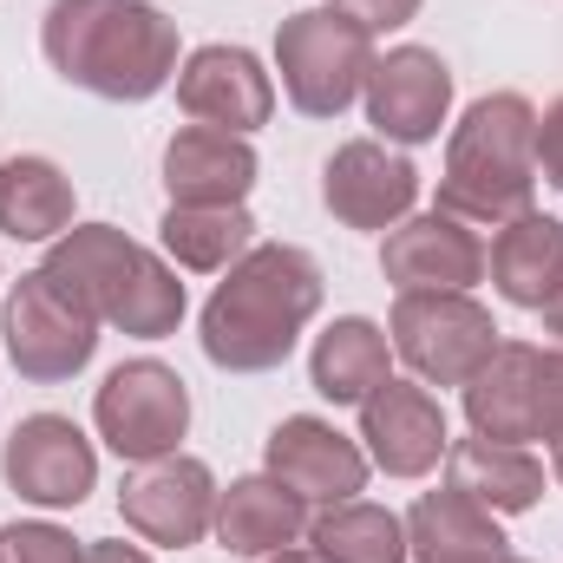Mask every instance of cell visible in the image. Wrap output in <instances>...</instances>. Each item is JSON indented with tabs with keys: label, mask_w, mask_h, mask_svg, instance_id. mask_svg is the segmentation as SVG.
Here are the masks:
<instances>
[{
	"label": "cell",
	"mask_w": 563,
	"mask_h": 563,
	"mask_svg": "<svg viewBox=\"0 0 563 563\" xmlns=\"http://www.w3.org/2000/svg\"><path fill=\"white\" fill-rule=\"evenodd\" d=\"M485 276L498 282L511 308H544L563 288V223L544 210H525L518 223H505L485 256Z\"/></svg>",
	"instance_id": "obj_23"
},
{
	"label": "cell",
	"mask_w": 563,
	"mask_h": 563,
	"mask_svg": "<svg viewBox=\"0 0 563 563\" xmlns=\"http://www.w3.org/2000/svg\"><path fill=\"white\" fill-rule=\"evenodd\" d=\"M321 7L347 13L361 33H394V26H407V20L420 13V0H321Z\"/></svg>",
	"instance_id": "obj_29"
},
{
	"label": "cell",
	"mask_w": 563,
	"mask_h": 563,
	"mask_svg": "<svg viewBox=\"0 0 563 563\" xmlns=\"http://www.w3.org/2000/svg\"><path fill=\"white\" fill-rule=\"evenodd\" d=\"M157 243L177 269L223 276L230 263H243L256 250V217L243 203H170L157 223Z\"/></svg>",
	"instance_id": "obj_24"
},
{
	"label": "cell",
	"mask_w": 563,
	"mask_h": 563,
	"mask_svg": "<svg viewBox=\"0 0 563 563\" xmlns=\"http://www.w3.org/2000/svg\"><path fill=\"white\" fill-rule=\"evenodd\" d=\"M86 563H151L139 551V544H112V538H106V544H86Z\"/></svg>",
	"instance_id": "obj_31"
},
{
	"label": "cell",
	"mask_w": 563,
	"mask_h": 563,
	"mask_svg": "<svg viewBox=\"0 0 563 563\" xmlns=\"http://www.w3.org/2000/svg\"><path fill=\"white\" fill-rule=\"evenodd\" d=\"M321 203L347 230H394L420 203V170L380 139H354L321 164Z\"/></svg>",
	"instance_id": "obj_13"
},
{
	"label": "cell",
	"mask_w": 563,
	"mask_h": 563,
	"mask_svg": "<svg viewBox=\"0 0 563 563\" xmlns=\"http://www.w3.org/2000/svg\"><path fill=\"white\" fill-rule=\"evenodd\" d=\"M164 190L170 203H243L256 190V151L236 132L184 125L164 144Z\"/></svg>",
	"instance_id": "obj_17"
},
{
	"label": "cell",
	"mask_w": 563,
	"mask_h": 563,
	"mask_svg": "<svg viewBox=\"0 0 563 563\" xmlns=\"http://www.w3.org/2000/svg\"><path fill=\"white\" fill-rule=\"evenodd\" d=\"M538 177L551 190H563V99L538 119Z\"/></svg>",
	"instance_id": "obj_30"
},
{
	"label": "cell",
	"mask_w": 563,
	"mask_h": 563,
	"mask_svg": "<svg viewBox=\"0 0 563 563\" xmlns=\"http://www.w3.org/2000/svg\"><path fill=\"white\" fill-rule=\"evenodd\" d=\"M0 563H86V544L73 538V531H59V525H7L0 531Z\"/></svg>",
	"instance_id": "obj_27"
},
{
	"label": "cell",
	"mask_w": 563,
	"mask_h": 563,
	"mask_svg": "<svg viewBox=\"0 0 563 563\" xmlns=\"http://www.w3.org/2000/svg\"><path fill=\"white\" fill-rule=\"evenodd\" d=\"M46 66L112 106H144L177 79V20L151 0H53L40 20Z\"/></svg>",
	"instance_id": "obj_1"
},
{
	"label": "cell",
	"mask_w": 563,
	"mask_h": 563,
	"mask_svg": "<svg viewBox=\"0 0 563 563\" xmlns=\"http://www.w3.org/2000/svg\"><path fill=\"white\" fill-rule=\"evenodd\" d=\"M551 478L563 485V445H551Z\"/></svg>",
	"instance_id": "obj_34"
},
{
	"label": "cell",
	"mask_w": 563,
	"mask_h": 563,
	"mask_svg": "<svg viewBox=\"0 0 563 563\" xmlns=\"http://www.w3.org/2000/svg\"><path fill=\"white\" fill-rule=\"evenodd\" d=\"M0 230L13 243H53L73 230V177L53 157H7L0 164Z\"/></svg>",
	"instance_id": "obj_25"
},
{
	"label": "cell",
	"mask_w": 563,
	"mask_h": 563,
	"mask_svg": "<svg viewBox=\"0 0 563 563\" xmlns=\"http://www.w3.org/2000/svg\"><path fill=\"white\" fill-rule=\"evenodd\" d=\"M210 531L230 558H276V551L308 538V505L282 478L256 472V478H236L230 492H217V525Z\"/></svg>",
	"instance_id": "obj_18"
},
{
	"label": "cell",
	"mask_w": 563,
	"mask_h": 563,
	"mask_svg": "<svg viewBox=\"0 0 563 563\" xmlns=\"http://www.w3.org/2000/svg\"><path fill=\"white\" fill-rule=\"evenodd\" d=\"M445 485L465 492L485 511H531L544 498V459L505 439H452L445 445Z\"/></svg>",
	"instance_id": "obj_21"
},
{
	"label": "cell",
	"mask_w": 563,
	"mask_h": 563,
	"mask_svg": "<svg viewBox=\"0 0 563 563\" xmlns=\"http://www.w3.org/2000/svg\"><path fill=\"white\" fill-rule=\"evenodd\" d=\"M439 210L459 223H518L538 210V112L525 92H485L445 144Z\"/></svg>",
	"instance_id": "obj_4"
},
{
	"label": "cell",
	"mask_w": 563,
	"mask_h": 563,
	"mask_svg": "<svg viewBox=\"0 0 563 563\" xmlns=\"http://www.w3.org/2000/svg\"><path fill=\"white\" fill-rule=\"evenodd\" d=\"M321 263L295 243H256L230 263L217 295L203 301V354L223 374H276L295 354L301 328L321 314Z\"/></svg>",
	"instance_id": "obj_2"
},
{
	"label": "cell",
	"mask_w": 563,
	"mask_h": 563,
	"mask_svg": "<svg viewBox=\"0 0 563 563\" xmlns=\"http://www.w3.org/2000/svg\"><path fill=\"white\" fill-rule=\"evenodd\" d=\"M361 99H367V125L380 132V144H432L452 112V66L432 46L374 53Z\"/></svg>",
	"instance_id": "obj_11"
},
{
	"label": "cell",
	"mask_w": 563,
	"mask_h": 563,
	"mask_svg": "<svg viewBox=\"0 0 563 563\" xmlns=\"http://www.w3.org/2000/svg\"><path fill=\"white\" fill-rule=\"evenodd\" d=\"M511 538L498 531V511L472 505L465 492H426L420 505L407 511V558L413 563H485L505 558Z\"/></svg>",
	"instance_id": "obj_22"
},
{
	"label": "cell",
	"mask_w": 563,
	"mask_h": 563,
	"mask_svg": "<svg viewBox=\"0 0 563 563\" xmlns=\"http://www.w3.org/2000/svg\"><path fill=\"white\" fill-rule=\"evenodd\" d=\"M538 314H544V328L558 334V347H563V288L551 295V301H544V308H538Z\"/></svg>",
	"instance_id": "obj_32"
},
{
	"label": "cell",
	"mask_w": 563,
	"mask_h": 563,
	"mask_svg": "<svg viewBox=\"0 0 563 563\" xmlns=\"http://www.w3.org/2000/svg\"><path fill=\"white\" fill-rule=\"evenodd\" d=\"M394 380V341L380 321L367 314H341L334 328L314 334V354H308V387L334 407H361L374 387Z\"/></svg>",
	"instance_id": "obj_20"
},
{
	"label": "cell",
	"mask_w": 563,
	"mask_h": 563,
	"mask_svg": "<svg viewBox=\"0 0 563 563\" xmlns=\"http://www.w3.org/2000/svg\"><path fill=\"white\" fill-rule=\"evenodd\" d=\"M485 563H525V558H511V551H505V558H485Z\"/></svg>",
	"instance_id": "obj_35"
},
{
	"label": "cell",
	"mask_w": 563,
	"mask_h": 563,
	"mask_svg": "<svg viewBox=\"0 0 563 563\" xmlns=\"http://www.w3.org/2000/svg\"><path fill=\"white\" fill-rule=\"evenodd\" d=\"M485 243H478V230L472 223H459V217H445V210H426V217H407V223H394L387 230V243H380V276L394 282L400 295H413V288H478L485 282Z\"/></svg>",
	"instance_id": "obj_15"
},
{
	"label": "cell",
	"mask_w": 563,
	"mask_h": 563,
	"mask_svg": "<svg viewBox=\"0 0 563 563\" xmlns=\"http://www.w3.org/2000/svg\"><path fill=\"white\" fill-rule=\"evenodd\" d=\"M177 106L190 125L250 139L276 119V79L263 73V59L250 46H197L177 66Z\"/></svg>",
	"instance_id": "obj_12"
},
{
	"label": "cell",
	"mask_w": 563,
	"mask_h": 563,
	"mask_svg": "<svg viewBox=\"0 0 563 563\" xmlns=\"http://www.w3.org/2000/svg\"><path fill=\"white\" fill-rule=\"evenodd\" d=\"M387 341L420 387H465L498 354V321L465 288H413L394 301Z\"/></svg>",
	"instance_id": "obj_6"
},
{
	"label": "cell",
	"mask_w": 563,
	"mask_h": 563,
	"mask_svg": "<svg viewBox=\"0 0 563 563\" xmlns=\"http://www.w3.org/2000/svg\"><path fill=\"white\" fill-rule=\"evenodd\" d=\"M263 459H269V478H282L301 505H347V498H361L367 492V465H374L347 432H334L314 413L282 420L269 432Z\"/></svg>",
	"instance_id": "obj_14"
},
{
	"label": "cell",
	"mask_w": 563,
	"mask_h": 563,
	"mask_svg": "<svg viewBox=\"0 0 563 563\" xmlns=\"http://www.w3.org/2000/svg\"><path fill=\"white\" fill-rule=\"evenodd\" d=\"M119 518L139 531L144 544H157V551H190L217 525V478L190 452L151 459V465H139L119 485Z\"/></svg>",
	"instance_id": "obj_10"
},
{
	"label": "cell",
	"mask_w": 563,
	"mask_h": 563,
	"mask_svg": "<svg viewBox=\"0 0 563 563\" xmlns=\"http://www.w3.org/2000/svg\"><path fill=\"white\" fill-rule=\"evenodd\" d=\"M538 439L563 445V347H538Z\"/></svg>",
	"instance_id": "obj_28"
},
{
	"label": "cell",
	"mask_w": 563,
	"mask_h": 563,
	"mask_svg": "<svg viewBox=\"0 0 563 563\" xmlns=\"http://www.w3.org/2000/svg\"><path fill=\"white\" fill-rule=\"evenodd\" d=\"M40 269L59 282L66 295H79L99 314V328H119L132 341H164L184 321V282H177V269L157 250L132 243L125 230H112V223H73L66 236L46 243Z\"/></svg>",
	"instance_id": "obj_3"
},
{
	"label": "cell",
	"mask_w": 563,
	"mask_h": 563,
	"mask_svg": "<svg viewBox=\"0 0 563 563\" xmlns=\"http://www.w3.org/2000/svg\"><path fill=\"white\" fill-rule=\"evenodd\" d=\"M361 439H367V459L387 472V478H426L452 432H445V407L432 400V387L420 380H387L361 400Z\"/></svg>",
	"instance_id": "obj_16"
},
{
	"label": "cell",
	"mask_w": 563,
	"mask_h": 563,
	"mask_svg": "<svg viewBox=\"0 0 563 563\" xmlns=\"http://www.w3.org/2000/svg\"><path fill=\"white\" fill-rule=\"evenodd\" d=\"M263 563H321L308 544H288V551H276V558H263Z\"/></svg>",
	"instance_id": "obj_33"
},
{
	"label": "cell",
	"mask_w": 563,
	"mask_h": 563,
	"mask_svg": "<svg viewBox=\"0 0 563 563\" xmlns=\"http://www.w3.org/2000/svg\"><path fill=\"white\" fill-rule=\"evenodd\" d=\"M308 551L321 563H407V518L367 498L321 505L308 525Z\"/></svg>",
	"instance_id": "obj_26"
},
{
	"label": "cell",
	"mask_w": 563,
	"mask_h": 563,
	"mask_svg": "<svg viewBox=\"0 0 563 563\" xmlns=\"http://www.w3.org/2000/svg\"><path fill=\"white\" fill-rule=\"evenodd\" d=\"M276 73L301 119H341L374 73V33L334 7H301L276 26Z\"/></svg>",
	"instance_id": "obj_5"
},
{
	"label": "cell",
	"mask_w": 563,
	"mask_h": 563,
	"mask_svg": "<svg viewBox=\"0 0 563 563\" xmlns=\"http://www.w3.org/2000/svg\"><path fill=\"white\" fill-rule=\"evenodd\" d=\"M0 478L40 511H73L99 485V452L66 413H26L0 445Z\"/></svg>",
	"instance_id": "obj_9"
},
{
	"label": "cell",
	"mask_w": 563,
	"mask_h": 563,
	"mask_svg": "<svg viewBox=\"0 0 563 563\" xmlns=\"http://www.w3.org/2000/svg\"><path fill=\"white\" fill-rule=\"evenodd\" d=\"M465 420L478 439H505V445L538 439V347L531 341H498V354L465 380Z\"/></svg>",
	"instance_id": "obj_19"
},
{
	"label": "cell",
	"mask_w": 563,
	"mask_h": 563,
	"mask_svg": "<svg viewBox=\"0 0 563 563\" xmlns=\"http://www.w3.org/2000/svg\"><path fill=\"white\" fill-rule=\"evenodd\" d=\"M0 341H7V361L20 367V380L59 387V380H73V374L92 367V354H99V314L79 295H66L46 269H26L7 288Z\"/></svg>",
	"instance_id": "obj_7"
},
{
	"label": "cell",
	"mask_w": 563,
	"mask_h": 563,
	"mask_svg": "<svg viewBox=\"0 0 563 563\" xmlns=\"http://www.w3.org/2000/svg\"><path fill=\"white\" fill-rule=\"evenodd\" d=\"M92 426L125 465L170 459L190 432V387L164 361H125L106 374V387L92 400Z\"/></svg>",
	"instance_id": "obj_8"
}]
</instances>
